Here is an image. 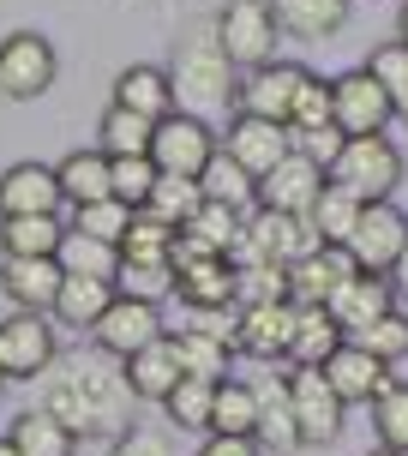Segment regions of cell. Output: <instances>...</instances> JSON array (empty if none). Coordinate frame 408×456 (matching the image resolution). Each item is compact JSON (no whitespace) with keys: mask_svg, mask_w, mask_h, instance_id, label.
<instances>
[{"mask_svg":"<svg viewBox=\"0 0 408 456\" xmlns=\"http://www.w3.org/2000/svg\"><path fill=\"white\" fill-rule=\"evenodd\" d=\"M138 396L126 385V366L114 372L109 361H96V354H78L67 361L54 379H48V396L43 409L54 420H67L78 438H96V433H126V409H133Z\"/></svg>","mask_w":408,"mask_h":456,"instance_id":"cell-1","label":"cell"},{"mask_svg":"<svg viewBox=\"0 0 408 456\" xmlns=\"http://www.w3.org/2000/svg\"><path fill=\"white\" fill-rule=\"evenodd\" d=\"M228 72L234 61L223 54V37H216V24L210 30H192L181 48H175V61H168V78H175V109L181 114H216L228 109Z\"/></svg>","mask_w":408,"mask_h":456,"instance_id":"cell-2","label":"cell"},{"mask_svg":"<svg viewBox=\"0 0 408 456\" xmlns=\"http://www.w3.org/2000/svg\"><path fill=\"white\" fill-rule=\"evenodd\" d=\"M330 181L348 186L355 199H390L396 186H403V151L390 144L385 133H366V138H348L342 144V157L330 162Z\"/></svg>","mask_w":408,"mask_h":456,"instance_id":"cell-3","label":"cell"},{"mask_svg":"<svg viewBox=\"0 0 408 456\" xmlns=\"http://www.w3.org/2000/svg\"><path fill=\"white\" fill-rule=\"evenodd\" d=\"M216 37H223V54L234 67H271L276 43H282V24H276L271 0H228L216 12Z\"/></svg>","mask_w":408,"mask_h":456,"instance_id":"cell-4","label":"cell"},{"mask_svg":"<svg viewBox=\"0 0 408 456\" xmlns=\"http://www.w3.org/2000/svg\"><path fill=\"white\" fill-rule=\"evenodd\" d=\"M289 396H295V427H300V451H324V444H337L342 433V403L330 379H324V366H295L289 372Z\"/></svg>","mask_w":408,"mask_h":456,"instance_id":"cell-5","label":"cell"},{"mask_svg":"<svg viewBox=\"0 0 408 456\" xmlns=\"http://www.w3.org/2000/svg\"><path fill=\"white\" fill-rule=\"evenodd\" d=\"M54 43L37 37V30H12L6 43H0V96L6 102H37V96L54 85Z\"/></svg>","mask_w":408,"mask_h":456,"instance_id":"cell-6","label":"cell"},{"mask_svg":"<svg viewBox=\"0 0 408 456\" xmlns=\"http://www.w3.org/2000/svg\"><path fill=\"white\" fill-rule=\"evenodd\" d=\"M54 366V324L48 313H12L0 324V372L6 385H37Z\"/></svg>","mask_w":408,"mask_h":456,"instance_id":"cell-7","label":"cell"},{"mask_svg":"<svg viewBox=\"0 0 408 456\" xmlns=\"http://www.w3.org/2000/svg\"><path fill=\"white\" fill-rule=\"evenodd\" d=\"M216 151H223V144H216V133H210V120L181 114V109L168 114V120H157V138H151V162H157L162 175H192V181L210 168Z\"/></svg>","mask_w":408,"mask_h":456,"instance_id":"cell-8","label":"cell"},{"mask_svg":"<svg viewBox=\"0 0 408 456\" xmlns=\"http://www.w3.org/2000/svg\"><path fill=\"white\" fill-rule=\"evenodd\" d=\"M403 252H408V216L390 205V199H372V205L361 210L355 234H348V258L372 276H390Z\"/></svg>","mask_w":408,"mask_h":456,"instance_id":"cell-9","label":"cell"},{"mask_svg":"<svg viewBox=\"0 0 408 456\" xmlns=\"http://www.w3.org/2000/svg\"><path fill=\"white\" fill-rule=\"evenodd\" d=\"M313 72L300 61H271V67H252L247 85H234V114H265V120H295V102H300V85Z\"/></svg>","mask_w":408,"mask_h":456,"instance_id":"cell-10","label":"cell"},{"mask_svg":"<svg viewBox=\"0 0 408 456\" xmlns=\"http://www.w3.org/2000/svg\"><path fill=\"white\" fill-rule=\"evenodd\" d=\"M96 348L102 354H114V361H133L138 348H151L157 337H168L162 330V306H151V300H133V295H114V306L96 319Z\"/></svg>","mask_w":408,"mask_h":456,"instance_id":"cell-11","label":"cell"},{"mask_svg":"<svg viewBox=\"0 0 408 456\" xmlns=\"http://www.w3.org/2000/svg\"><path fill=\"white\" fill-rule=\"evenodd\" d=\"M223 151L247 168L252 181H265L276 162L295 151V133H289L282 120H265V114H234L228 133H223Z\"/></svg>","mask_w":408,"mask_h":456,"instance_id":"cell-12","label":"cell"},{"mask_svg":"<svg viewBox=\"0 0 408 456\" xmlns=\"http://www.w3.org/2000/svg\"><path fill=\"white\" fill-rule=\"evenodd\" d=\"M330 85H337V126L348 138H366V133H385V126H390L396 102L385 96V85H379L366 67L342 72V78H330Z\"/></svg>","mask_w":408,"mask_h":456,"instance_id":"cell-13","label":"cell"},{"mask_svg":"<svg viewBox=\"0 0 408 456\" xmlns=\"http://www.w3.org/2000/svg\"><path fill=\"white\" fill-rule=\"evenodd\" d=\"M324 168H318L313 157H300V151H289V157L276 162L271 175L258 181V205L265 210H289V216H313L318 192H324Z\"/></svg>","mask_w":408,"mask_h":456,"instance_id":"cell-14","label":"cell"},{"mask_svg":"<svg viewBox=\"0 0 408 456\" xmlns=\"http://www.w3.org/2000/svg\"><path fill=\"white\" fill-rule=\"evenodd\" d=\"M67 192L48 162H12L0 175V216H61Z\"/></svg>","mask_w":408,"mask_h":456,"instance_id":"cell-15","label":"cell"},{"mask_svg":"<svg viewBox=\"0 0 408 456\" xmlns=\"http://www.w3.org/2000/svg\"><path fill=\"white\" fill-rule=\"evenodd\" d=\"M324 313H330L348 337H361L366 324H379L385 313H396V282H390V276H372V271H355L337 295L324 300Z\"/></svg>","mask_w":408,"mask_h":456,"instance_id":"cell-16","label":"cell"},{"mask_svg":"<svg viewBox=\"0 0 408 456\" xmlns=\"http://www.w3.org/2000/svg\"><path fill=\"white\" fill-rule=\"evenodd\" d=\"M61 282H67L61 258H0V295L19 313H54Z\"/></svg>","mask_w":408,"mask_h":456,"instance_id":"cell-17","label":"cell"},{"mask_svg":"<svg viewBox=\"0 0 408 456\" xmlns=\"http://www.w3.org/2000/svg\"><path fill=\"white\" fill-rule=\"evenodd\" d=\"M355 271H361V265L348 258V247H318V252H306L300 265H289V300H295V306H324Z\"/></svg>","mask_w":408,"mask_h":456,"instance_id":"cell-18","label":"cell"},{"mask_svg":"<svg viewBox=\"0 0 408 456\" xmlns=\"http://www.w3.org/2000/svg\"><path fill=\"white\" fill-rule=\"evenodd\" d=\"M324 379H330V390H337L342 403H379V390L390 385V366L372 354V348H361V342H342L337 354L324 361Z\"/></svg>","mask_w":408,"mask_h":456,"instance_id":"cell-19","label":"cell"},{"mask_svg":"<svg viewBox=\"0 0 408 456\" xmlns=\"http://www.w3.org/2000/svg\"><path fill=\"white\" fill-rule=\"evenodd\" d=\"M295 319H300L295 300H258V306H247V319H241V354H252V361H276V354H289Z\"/></svg>","mask_w":408,"mask_h":456,"instance_id":"cell-20","label":"cell"},{"mask_svg":"<svg viewBox=\"0 0 408 456\" xmlns=\"http://www.w3.org/2000/svg\"><path fill=\"white\" fill-rule=\"evenodd\" d=\"M120 366H126V385H133L138 403H168V390H175V385L186 379L175 337H157L151 348H138L133 361H120Z\"/></svg>","mask_w":408,"mask_h":456,"instance_id":"cell-21","label":"cell"},{"mask_svg":"<svg viewBox=\"0 0 408 456\" xmlns=\"http://www.w3.org/2000/svg\"><path fill=\"white\" fill-rule=\"evenodd\" d=\"M348 6L355 0H271L282 37H295V43H330L348 24Z\"/></svg>","mask_w":408,"mask_h":456,"instance_id":"cell-22","label":"cell"},{"mask_svg":"<svg viewBox=\"0 0 408 456\" xmlns=\"http://www.w3.org/2000/svg\"><path fill=\"white\" fill-rule=\"evenodd\" d=\"M114 102L133 114H151V120H168L175 114V78H168V67H126L114 78Z\"/></svg>","mask_w":408,"mask_h":456,"instance_id":"cell-23","label":"cell"},{"mask_svg":"<svg viewBox=\"0 0 408 456\" xmlns=\"http://www.w3.org/2000/svg\"><path fill=\"white\" fill-rule=\"evenodd\" d=\"M54 175H61V192H67V205H96V199H114V175H109V157L102 151H72V157L54 162Z\"/></svg>","mask_w":408,"mask_h":456,"instance_id":"cell-24","label":"cell"},{"mask_svg":"<svg viewBox=\"0 0 408 456\" xmlns=\"http://www.w3.org/2000/svg\"><path fill=\"white\" fill-rule=\"evenodd\" d=\"M114 306V282L102 276H67L61 282V300H54V324H72V330H96V319Z\"/></svg>","mask_w":408,"mask_h":456,"instance_id":"cell-25","label":"cell"},{"mask_svg":"<svg viewBox=\"0 0 408 456\" xmlns=\"http://www.w3.org/2000/svg\"><path fill=\"white\" fill-rule=\"evenodd\" d=\"M67 240L61 216H0V252L6 258H54Z\"/></svg>","mask_w":408,"mask_h":456,"instance_id":"cell-26","label":"cell"},{"mask_svg":"<svg viewBox=\"0 0 408 456\" xmlns=\"http://www.w3.org/2000/svg\"><path fill=\"white\" fill-rule=\"evenodd\" d=\"M258 444H265V451H300V427H295V396H289V379L258 385Z\"/></svg>","mask_w":408,"mask_h":456,"instance_id":"cell-27","label":"cell"},{"mask_svg":"<svg viewBox=\"0 0 408 456\" xmlns=\"http://www.w3.org/2000/svg\"><path fill=\"white\" fill-rule=\"evenodd\" d=\"M12 444H19L24 456H72L78 451V433H72L67 420H54L48 409H24V414H12Z\"/></svg>","mask_w":408,"mask_h":456,"instance_id":"cell-28","label":"cell"},{"mask_svg":"<svg viewBox=\"0 0 408 456\" xmlns=\"http://www.w3.org/2000/svg\"><path fill=\"white\" fill-rule=\"evenodd\" d=\"M342 337H348V330H342V324L330 319L324 306H300L295 342H289V361H295V366H324V361L342 348Z\"/></svg>","mask_w":408,"mask_h":456,"instance_id":"cell-29","label":"cell"},{"mask_svg":"<svg viewBox=\"0 0 408 456\" xmlns=\"http://www.w3.org/2000/svg\"><path fill=\"white\" fill-rule=\"evenodd\" d=\"M54 258H61L67 276H102V282L120 276V247L114 240H96V234H78V228H67V240H61Z\"/></svg>","mask_w":408,"mask_h":456,"instance_id":"cell-30","label":"cell"},{"mask_svg":"<svg viewBox=\"0 0 408 456\" xmlns=\"http://www.w3.org/2000/svg\"><path fill=\"white\" fill-rule=\"evenodd\" d=\"M361 210H366V199H355V192L337 186V181H324V192H318V205H313L318 240H324V247H348V234H355V223H361Z\"/></svg>","mask_w":408,"mask_h":456,"instance_id":"cell-31","label":"cell"},{"mask_svg":"<svg viewBox=\"0 0 408 456\" xmlns=\"http://www.w3.org/2000/svg\"><path fill=\"white\" fill-rule=\"evenodd\" d=\"M199 186H204V199H210V205H228V210H241V216H247L252 199H258V181H252V175L228 157V151H216V157H210V168L199 175Z\"/></svg>","mask_w":408,"mask_h":456,"instance_id":"cell-32","label":"cell"},{"mask_svg":"<svg viewBox=\"0 0 408 456\" xmlns=\"http://www.w3.org/2000/svg\"><path fill=\"white\" fill-rule=\"evenodd\" d=\"M210 433L258 438V390H252L247 379H223V385H216V403H210Z\"/></svg>","mask_w":408,"mask_h":456,"instance_id":"cell-33","label":"cell"},{"mask_svg":"<svg viewBox=\"0 0 408 456\" xmlns=\"http://www.w3.org/2000/svg\"><path fill=\"white\" fill-rule=\"evenodd\" d=\"M102 157H151V138H157V120L151 114H133L120 109V102H109V114H102Z\"/></svg>","mask_w":408,"mask_h":456,"instance_id":"cell-34","label":"cell"},{"mask_svg":"<svg viewBox=\"0 0 408 456\" xmlns=\"http://www.w3.org/2000/svg\"><path fill=\"white\" fill-rule=\"evenodd\" d=\"M186 240L199 252H216V258H234V247H241V234H247V223H241V210H228V205H210L204 199V210L192 216V223L181 228Z\"/></svg>","mask_w":408,"mask_h":456,"instance_id":"cell-35","label":"cell"},{"mask_svg":"<svg viewBox=\"0 0 408 456\" xmlns=\"http://www.w3.org/2000/svg\"><path fill=\"white\" fill-rule=\"evenodd\" d=\"M175 240H181L175 223H162L157 210H138L126 240H120V258H133V265H168L175 258Z\"/></svg>","mask_w":408,"mask_h":456,"instance_id":"cell-36","label":"cell"},{"mask_svg":"<svg viewBox=\"0 0 408 456\" xmlns=\"http://www.w3.org/2000/svg\"><path fill=\"white\" fill-rule=\"evenodd\" d=\"M144 210H157L162 223L186 228V223L204 210V186L192 181V175H162V181L151 186V205H144Z\"/></svg>","mask_w":408,"mask_h":456,"instance_id":"cell-37","label":"cell"},{"mask_svg":"<svg viewBox=\"0 0 408 456\" xmlns=\"http://www.w3.org/2000/svg\"><path fill=\"white\" fill-rule=\"evenodd\" d=\"M210 403H216V385L186 372L181 385L168 390V403H162V409H168V420H175L181 433H210Z\"/></svg>","mask_w":408,"mask_h":456,"instance_id":"cell-38","label":"cell"},{"mask_svg":"<svg viewBox=\"0 0 408 456\" xmlns=\"http://www.w3.org/2000/svg\"><path fill=\"white\" fill-rule=\"evenodd\" d=\"M175 348H181V366L192 372V379H210V385H223V379H228V361H234L228 342H216V337H204V330L186 324L181 337H175Z\"/></svg>","mask_w":408,"mask_h":456,"instance_id":"cell-39","label":"cell"},{"mask_svg":"<svg viewBox=\"0 0 408 456\" xmlns=\"http://www.w3.org/2000/svg\"><path fill=\"white\" fill-rule=\"evenodd\" d=\"M133 216H138V210L126 205V199H96V205H78V210H72V228L120 247V240H126V228H133Z\"/></svg>","mask_w":408,"mask_h":456,"instance_id":"cell-40","label":"cell"},{"mask_svg":"<svg viewBox=\"0 0 408 456\" xmlns=\"http://www.w3.org/2000/svg\"><path fill=\"white\" fill-rule=\"evenodd\" d=\"M114 295H133V300L162 306V295H175V265H133V258H120Z\"/></svg>","mask_w":408,"mask_h":456,"instance_id":"cell-41","label":"cell"},{"mask_svg":"<svg viewBox=\"0 0 408 456\" xmlns=\"http://www.w3.org/2000/svg\"><path fill=\"white\" fill-rule=\"evenodd\" d=\"M318 126H337V85L313 72V78L300 85V102H295V120H289V133H318Z\"/></svg>","mask_w":408,"mask_h":456,"instance_id":"cell-42","label":"cell"},{"mask_svg":"<svg viewBox=\"0 0 408 456\" xmlns=\"http://www.w3.org/2000/svg\"><path fill=\"white\" fill-rule=\"evenodd\" d=\"M109 175H114V199H126L133 210L151 205V186L162 181V168L151 157H109Z\"/></svg>","mask_w":408,"mask_h":456,"instance_id":"cell-43","label":"cell"},{"mask_svg":"<svg viewBox=\"0 0 408 456\" xmlns=\"http://www.w3.org/2000/svg\"><path fill=\"white\" fill-rule=\"evenodd\" d=\"M366 72L385 85V96L396 102V114H408V43H403V37H396V43H379V48H372Z\"/></svg>","mask_w":408,"mask_h":456,"instance_id":"cell-44","label":"cell"},{"mask_svg":"<svg viewBox=\"0 0 408 456\" xmlns=\"http://www.w3.org/2000/svg\"><path fill=\"white\" fill-rule=\"evenodd\" d=\"M372 427H379V444L408 451V385L390 379V385L379 390V403H372Z\"/></svg>","mask_w":408,"mask_h":456,"instance_id":"cell-45","label":"cell"},{"mask_svg":"<svg viewBox=\"0 0 408 456\" xmlns=\"http://www.w3.org/2000/svg\"><path fill=\"white\" fill-rule=\"evenodd\" d=\"M355 342H361V348H372V354H379L385 366H390V361H403V354H408V319H403V313H385L379 324H366Z\"/></svg>","mask_w":408,"mask_h":456,"instance_id":"cell-46","label":"cell"},{"mask_svg":"<svg viewBox=\"0 0 408 456\" xmlns=\"http://www.w3.org/2000/svg\"><path fill=\"white\" fill-rule=\"evenodd\" d=\"M109 456H175V438L162 433V427H126V433L114 438Z\"/></svg>","mask_w":408,"mask_h":456,"instance_id":"cell-47","label":"cell"},{"mask_svg":"<svg viewBox=\"0 0 408 456\" xmlns=\"http://www.w3.org/2000/svg\"><path fill=\"white\" fill-rule=\"evenodd\" d=\"M342 144H348V133L342 126H318V133H295V151L300 157H313L324 175H330V162L342 157Z\"/></svg>","mask_w":408,"mask_h":456,"instance_id":"cell-48","label":"cell"},{"mask_svg":"<svg viewBox=\"0 0 408 456\" xmlns=\"http://www.w3.org/2000/svg\"><path fill=\"white\" fill-rule=\"evenodd\" d=\"M258 451H265L258 438H241V433H210L199 456H258Z\"/></svg>","mask_w":408,"mask_h":456,"instance_id":"cell-49","label":"cell"},{"mask_svg":"<svg viewBox=\"0 0 408 456\" xmlns=\"http://www.w3.org/2000/svg\"><path fill=\"white\" fill-rule=\"evenodd\" d=\"M390 282H396V295L408 300V252H403V258H396V271H390Z\"/></svg>","mask_w":408,"mask_h":456,"instance_id":"cell-50","label":"cell"},{"mask_svg":"<svg viewBox=\"0 0 408 456\" xmlns=\"http://www.w3.org/2000/svg\"><path fill=\"white\" fill-rule=\"evenodd\" d=\"M0 456H24V451H19V444H12V438H0Z\"/></svg>","mask_w":408,"mask_h":456,"instance_id":"cell-51","label":"cell"},{"mask_svg":"<svg viewBox=\"0 0 408 456\" xmlns=\"http://www.w3.org/2000/svg\"><path fill=\"white\" fill-rule=\"evenodd\" d=\"M396 37H403V43H408V6H403V19H396Z\"/></svg>","mask_w":408,"mask_h":456,"instance_id":"cell-52","label":"cell"},{"mask_svg":"<svg viewBox=\"0 0 408 456\" xmlns=\"http://www.w3.org/2000/svg\"><path fill=\"white\" fill-rule=\"evenodd\" d=\"M366 456H408V451H390V444H379V451H366Z\"/></svg>","mask_w":408,"mask_h":456,"instance_id":"cell-53","label":"cell"},{"mask_svg":"<svg viewBox=\"0 0 408 456\" xmlns=\"http://www.w3.org/2000/svg\"><path fill=\"white\" fill-rule=\"evenodd\" d=\"M0 385H6V372H0Z\"/></svg>","mask_w":408,"mask_h":456,"instance_id":"cell-54","label":"cell"}]
</instances>
